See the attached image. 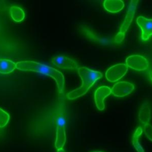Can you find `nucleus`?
I'll list each match as a JSON object with an SVG mask.
<instances>
[{"label": "nucleus", "mask_w": 152, "mask_h": 152, "mask_svg": "<svg viewBox=\"0 0 152 152\" xmlns=\"http://www.w3.org/2000/svg\"><path fill=\"white\" fill-rule=\"evenodd\" d=\"M16 68L23 71H33L53 78L57 85L58 93L63 91L65 84L64 76L58 69L33 61H23L16 64Z\"/></svg>", "instance_id": "obj_1"}, {"label": "nucleus", "mask_w": 152, "mask_h": 152, "mask_svg": "<svg viewBox=\"0 0 152 152\" xmlns=\"http://www.w3.org/2000/svg\"><path fill=\"white\" fill-rule=\"evenodd\" d=\"M78 73L82 80V84L80 87L67 94V97L69 100L76 99L84 95L96 81L103 76L102 72L90 69L85 66L79 67Z\"/></svg>", "instance_id": "obj_2"}, {"label": "nucleus", "mask_w": 152, "mask_h": 152, "mask_svg": "<svg viewBox=\"0 0 152 152\" xmlns=\"http://www.w3.org/2000/svg\"><path fill=\"white\" fill-rule=\"evenodd\" d=\"M138 2V1H131L130 2L128 7L127 14L120 28V30L115 37V42L116 43H121L123 40L124 38L125 33L127 31L128 27H129L132 21Z\"/></svg>", "instance_id": "obj_3"}, {"label": "nucleus", "mask_w": 152, "mask_h": 152, "mask_svg": "<svg viewBox=\"0 0 152 152\" xmlns=\"http://www.w3.org/2000/svg\"><path fill=\"white\" fill-rule=\"evenodd\" d=\"M66 121L64 116H58L56 119V140L55 146L59 151L62 150L66 142Z\"/></svg>", "instance_id": "obj_4"}, {"label": "nucleus", "mask_w": 152, "mask_h": 152, "mask_svg": "<svg viewBox=\"0 0 152 152\" xmlns=\"http://www.w3.org/2000/svg\"><path fill=\"white\" fill-rule=\"evenodd\" d=\"M128 71V66L124 64H118L108 68L105 73L106 78L111 82H115L123 77Z\"/></svg>", "instance_id": "obj_5"}, {"label": "nucleus", "mask_w": 152, "mask_h": 152, "mask_svg": "<svg viewBox=\"0 0 152 152\" xmlns=\"http://www.w3.org/2000/svg\"><path fill=\"white\" fill-rule=\"evenodd\" d=\"M126 65L134 70L144 71L148 66V60L139 55H134L126 59Z\"/></svg>", "instance_id": "obj_6"}, {"label": "nucleus", "mask_w": 152, "mask_h": 152, "mask_svg": "<svg viewBox=\"0 0 152 152\" xmlns=\"http://www.w3.org/2000/svg\"><path fill=\"white\" fill-rule=\"evenodd\" d=\"M134 89V86L131 83L121 81L116 83L111 88L112 93L115 96L124 97L129 94Z\"/></svg>", "instance_id": "obj_7"}, {"label": "nucleus", "mask_w": 152, "mask_h": 152, "mask_svg": "<svg viewBox=\"0 0 152 152\" xmlns=\"http://www.w3.org/2000/svg\"><path fill=\"white\" fill-rule=\"evenodd\" d=\"M137 23L141 29L142 39L148 40L152 35V19L146 18L140 15L137 19Z\"/></svg>", "instance_id": "obj_8"}, {"label": "nucleus", "mask_w": 152, "mask_h": 152, "mask_svg": "<svg viewBox=\"0 0 152 152\" xmlns=\"http://www.w3.org/2000/svg\"><path fill=\"white\" fill-rule=\"evenodd\" d=\"M112 93L111 88L107 86H102L99 87L94 93V102L97 108L100 110L104 109V100Z\"/></svg>", "instance_id": "obj_9"}, {"label": "nucleus", "mask_w": 152, "mask_h": 152, "mask_svg": "<svg viewBox=\"0 0 152 152\" xmlns=\"http://www.w3.org/2000/svg\"><path fill=\"white\" fill-rule=\"evenodd\" d=\"M51 64L61 69H74L77 68V64L72 59L61 55L53 57L51 61Z\"/></svg>", "instance_id": "obj_10"}, {"label": "nucleus", "mask_w": 152, "mask_h": 152, "mask_svg": "<svg viewBox=\"0 0 152 152\" xmlns=\"http://www.w3.org/2000/svg\"><path fill=\"white\" fill-rule=\"evenodd\" d=\"M103 6L110 12H118L123 9L125 4L121 0H106L103 2Z\"/></svg>", "instance_id": "obj_11"}, {"label": "nucleus", "mask_w": 152, "mask_h": 152, "mask_svg": "<svg viewBox=\"0 0 152 152\" xmlns=\"http://www.w3.org/2000/svg\"><path fill=\"white\" fill-rule=\"evenodd\" d=\"M138 118L140 122L144 125L148 124L151 119L150 110L147 102L144 103L139 110Z\"/></svg>", "instance_id": "obj_12"}, {"label": "nucleus", "mask_w": 152, "mask_h": 152, "mask_svg": "<svg viewBox=\"0 0 152 152\" xmlns=\"http://www.w3.org/2000/svg\"><path fill=\"white\" fill-rule=\"evenodd\" d=\"M16 64L7 59H0V73L8 74L14 71Z\"/></svg>", "instance_id": "obj_13"}, {"label": "nucleus", "mask_w": 152, "mask_h": 152, "mask_svg": "<svg viewBox=\"0 0 152 152\" xmlns=\"http://www.w3.org/2000/svg\"><path fill=\"white\" fill-rule=\"evenodd\" d=\"M142 132L141 126H138L134 132L132 136V145L137 152H144L141 145L139 142V138Z\"/></svg>", "instance_id": "obj_14"}, {"label": "nucleus", "mask_w": 152, "mask_h": 152, "mask_svg": "<svg viewBox=\"0 0 152 152\" xmlns=\"http://www.w3.org/2000/svg\"><path fill=\"white\" fill-rule=\"evenodd\" d=\"M10 13L12 18L17 22L21 21L24 18V11L18 7H12L10 10Z\"/></svg>", "instance_id": "obj_15"}, {"label": "nucleus", "mask_w": 152, "mask_h": 152, "mask_svg": "<svg viewBox=\"0 0 152 152\" xmlns=\"http://www.w3.org/2000/svg\"><path fill=\"white\" fill-rule=\"evenodd\" d=\"M10 115L5 111L0 108V128H3L8 123Z\"/></svg>", "instance_id": "obj_16"}, {"label": "nucleus", "mask_w": 152, "mask_h": 152, "mask_svg": "<svg viewBox=\"0 0 152 152\" xmlns=\"http://www.w3.org/2000/svg\"><path fill=\"white\" fill-rule=\"evenodd\" d=\"M143 129L144 133L148 139L152 141V126L149 124H147L144 125Z\"/></svg>", "instance_id": "obj_17"}, {"label": "nucleus", "mask_w": 152, "mask_h": 152, "mask_svg": "<svg viewBox=\"0 0 152 152\" xmlns=\"http://www.w3.org/2000/svg\"><path fill=\"white\" fill-rule=\"evenodd\" d=\"M148 75H149V77H150V79L152 80V71H150L148 72Z\"/></svg>", "instance_id": "obj_18"}, {"label": "nucleus", "mask_w": 152, "mask_h": 152, "mask_svg": "<svg viewBox=\"0 0 152 152\" xmlns=\"http://www.w3.org/2000/svg\"><path fill=\"white\" fill-rule=\"evenodd\" d=\"M93 152H102V151H93Z\"/></svg>", "instance_id": "obj_19"}]
</instances>
